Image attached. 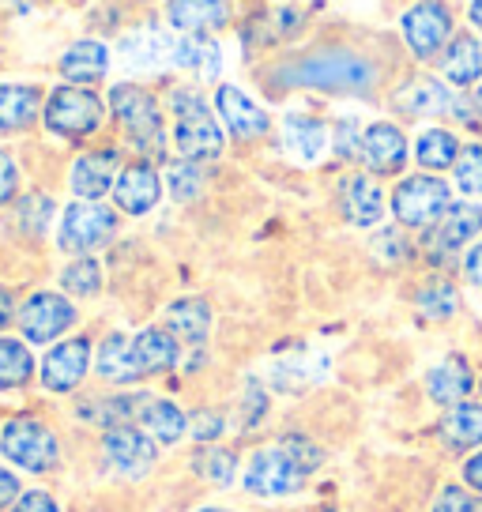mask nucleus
<instances>
[{"label":"nucleus","instance_id":"obj_28","mask_svg":"<svg viewBox=\"0 0 482 512\" xmlns=\"http://www.w3.org/2000/svg\"><path fill=\"white\" fill-rule=\"evenodd\" d=\"M437 437L449 448L464 452V448L482 445V403H456L445 415L437 418Z\"/></svg>","mask_w":482,"mask_h":512},{"label":"nucleus","instance_id":"obj_17","mask_svg":"<svg viewBox=\"0 0 482 512\" xmlns=\"http://www.w3.org/2000/svg\"><path fill=\"white\" fill-rule=\"evenodd\" d=\"M358 155H362V162L377 177L400 174L403 166H407V136L392 121H377V125H370L362 132Z\"/></svg>","mask_w":482,"mask_h":512},{"label":"nucleus","instance_id":"obj_15","mask_svg":"<svg viewBox=\"0 0 482 512\" xmlns=\"http://www.w3.org/2000/svg\"><path fill=\"white\" fill-rule=\"evenodd\" d=\"M117 49H121V61L136 68V72H159L166 64H174L177 38H170V31L159 27V23H144V27L125 34L117 42Z\"/></svg>","mask_w":482,"mask_h":512},{"label":"nucleus","instance_id":"obj_3","mask_svg":"<svg viewBox=\"0 0 482 512\" xmlns=\"http://www.w3.org/2000/svg\"><path fill=\"white\" fill-rule=\"evenodd\" d=\"M110 110L113 121L121 125L129 140L144 159L166 151V125H162V106L140 83H113L110 87Z\"/></svg>","mask_w":482,"mask_h":512},{"label":"nucleus","instance_id":"obj_51","mask_svg":"<svg viewBox=\"0 0 482 512\" xmlns=\"http://www.w3.org/2000/svg\"><path fill=\"white\" fill-rule=\"evenodd\" d=\"M19 309H16V294L8 287H0V332L8 328V324H16Z\"/></svg>","mask_w":482,"mask_h":512},{"label":"nucleus","instance_id":"obj_36","mask_svg":"<svg viewBox=\"0 0 482 512\" xmlns=\"http://www.w3.org/2000/svg\"><path fill=\"white\" fill-rule=\"evenodd\" d=\"M200 185H204V170H200V162L166 159V192H170V200L185 204V200H193L196 192H200Z\"/></svg>","mask_w":482,"mask_h":512},{"label":"nucleus","instance_id":"obj_44","mask_svg":"<svg viewBox=\"0 0 482 512\" xmlns=\"http://www.w3.org/2000/svg\"><path fill=\"white\" fill-rule=\"evenodd\" d=\"M19 192V166L16 159L0 147V204H12Z\"/></svg>","mask_w":482,"mask_h":512},{"label":"nucleus","instance_id":"obj_43","mask_svg":"<svg viewBox=\"0 0 482 512\" xmlns=\"http://www.w3.org/2000/svg\"><path fill=\"white\" fill-rule=\"evenodd\" d=\"M434 512H479V501L471 497L467 486L449 482V486H441V490H437Z\"/></svg>","mask_w":482,"mask_h":512},{"label":"nucleus","instance_id":"obj_7","mask_svg":"<svg viewBox=\"0 0 482 512\" xmlns=\"http://www.w3.org/2000/svg\"><path fill=\"white\" fill-rule=\"evenodd\" d=\"M113 234H117V211L106 208V204H72L61 215V226H57V245L72 256H87L110 245Z\"/></svg>","mask_w":482,"mask_h":512},{"label":"nucleus","instance_id":"obj_46","mask_svg":"<svg viewBox=\"0 0 482 512\" xmlns=\"http://www.w3.org/2000/svg\"><path fill=\"white\" fill-rule=\"evenodd\" d=\"M189 430H193L196 441H215V437L223 433V418L215 415V411H196V418L189 422Z\"/></svg>","mask_w":482,"mask_h":512},{"label":"nucleus","instance_id":"obj_13","mask_svg":"<svg viewBox=\"0 0 482 512\" xmlns=\"http://www.w3.org/2000/svg\"><path fill=\"white\" fill-rule=\"evenodd\" d=\"M159 200H162V177L151 162L136 159L129 166H121L117 185H113V204H117V211L140 219V215L159 208Z\"/></svg>","mask_w":482,"mask_h":512},{"label":"nucleus","instance_id":"obj_10","mask_svg":"<svg viewBox=\"0 0 482 512\" xmlns=\"http://www.w3.org/2000/svg\"><path fill=\"white\" fill-rule=\"evenodd\" d=\"M400 27H403V42H407L415 61H434L452 42V12L445 4H434V0L411 4L403 12Z\"/></svg>","mask_w":482,"mask_h":512},{"label":"nucleus","instance_id":"obj_5","mask_svg":"<svg viewBox=\"0 0 482 512\" xmlns=\"http://www.w3.org/2000/svg\"><path fill=\"white\" fill-rule=\"evenodd\" d=\"M106 121V102L87 87H53L42 106V125L61 140H87Z\"/></svg>","mask_w":482,"mask_h":512},{"label":"nucleus","instance_id":"obj_6","mask_svg":"<svg viewBox=\"0 0 482 512\" xmlns=\"http://www.w3.org/2000/svg\"><path fill=\"white\" fill-rule=\"evenodd\" d=\"M452 208V189L437 174L403 177L392 192V215L411 230L437 226Z\"/></svg>","mask_w":482,"mask_h":512},{"label":"nucleus","instance_id":"obj_23","mask_svg":"<svg viewBox=\"0 0 482 512\" xmlns=\"http://www.w3.org/2000/svg\"><path fill=\"white\" fill-rule=\"evenodd\" d=\"M343 215H347V223L362 226V230L381 223L385 192H381V185L370 174H351L343 181Z\"/></svg>","mask_w":482,"mask_h":512},{"label":"nucleus","instance_id":"obj_39","mask_svg":"<svg viewBox=\"0 0 482 512\" xmlns=\"http://www.w3.org/2000/svg\"><path fill=\"white\" fill-rule=\"evenodd\" d=\"M193 467L208 482H215V486H230V482H234V471H238V456H234L230 448L211 445V448H204V452L196 456Z\"/></svg>","mask_w":482,"mask_h":512},{"label":"nucleus","instance_id":"obj_55","mask_svg":"<svg viewBox=\"0 0 482 512\" xmlns=\"http://www.w3.org/2000/svg\"><path fill=\"white\" fill-rule=\"evenodd\" d=\"M479 512H482V505H479Z\"/></svg>","mask_w":482,"mask_h":512},{"label":"nucleus","instance_id":"obj_35","mask_svg":"<svg viewBox=\"0 0 482 512\" xmlns=\"http://www.w3.org/2000/svg\"><path fill=\"white\" fill-rule=\"evenodd\" d=\"M415 305L426 320H437V324H441V320H452L460 313V294H456V287L445 283V279H426L415 294Z\"/></svg>","mask_w":482,"mask_h":512},{"label":"nucleus","instance_id":"obj_41","mask_svg":"<svg viewBox=\"0 0 482 512\" xmlns=\"http://www.w3.org/2000/svg\"><path fill=\"white\" fill-rule=\"evenodd\" d=\"M373 256L385 264H403V260H411V241L403 238L400 226H381L373 238Z\"/></svg>","mask_w":482,"mask_h":512},{"label":"nucleus","instance_id":"obj_54","mask_svg":"<svg viewBox=\"0 0 482 512\" xmlns=\"http://www.w3.org/2000/svg\"><path fill=\"white\" fill-rule=\"evenodd\" d=\"M196 512H230V509H215V505H211V509H196Z\"/></svg>","mask_w":482,"mask_h":512},{"label":"nucleus","instance_id":"obj_16","mask_svg":"<svg viewBox=\"0 0 482 512\" xmlns=\"http://www.w3.org/2000/svg\"><path fill=\"white\" fill-rule=\"evenodd\" d=\"M117 174H121V159L117 151L106 147V151H87L72 162V174H68V189L76 192L87 204H98L106 192H113L117 185Z\"/></svg>","mask_w":482,"mask_h":512},{"label":"nucleus","instance_id":"obj_32","mask_svg":"<svg viewBox=\"0 0 482 512\" xmlns=\"http://www.w3.org/2000/svg\"><path fill=\"white\" fill-rule=\"evenodd\" d=\"M230 16H234L230 4H208V0H200V4H189V0L166 4V19L189 34H204V31H215V27H226Z\"/></svg>","mask_w":482,"mask_h":512},{"label":"nucleus","instance_id":"obj_24","mask_svg":"<svg viewBox=\"0 0 482 512\" xmlns=\"http://www.w3.org/2000/svg\"><path fill=\"white\" fill-rule=\"evenodd\" d=\"M162 328L177 339V343H193L204 347V339L211 332V309L204 298H181V302L166 305L162 313Z\"/></svg>","mask_w":482,"mask_h":512},{"label":"nucleus","instance_id":"obj_50","mask_svg":"<svg viewBox=\"0 0 482 512\" xmlns=\"http://www.w3.org/2000/svg\"><path fill=\"white\" fill-rule=\"evenodd\" d=\"M464 486L475 490V494H482V452H475V456L464 460Z\"/></svg>","mask_w":482,"mask_h":512},{"label":"nucleus","instance_id":"obj_31","mask_svg":"<svg viewBox=\"0 0 482 512\" xmlns=\"http://www.w3.org/2000/svg\"><path fill=\"white\" fill-rule=\"evenodd\" d=\"M283 147L298 162H317L328 147V128L309 113H290L283 121Z\"/></svg>","mask_w":482,"mask_h":512},{"label":"nucleus","instance_id":"obj_52","mask_svg":"<svg viewBox=\"0 0 482 512\" xmlns=\"http://www.w3.org/2000/svg\"><path fill=\"white\" fill-rule=\"evenodd\" d=\"M467 16H471V23H475V27H482V0H475V4L467 8Z\"/></svg>","mask_w":482,"mask_h":512},{"label":"nucleus","instance_id":"obj_8","mask_svg":"<svg viewBox=\"0 0 482 512\" xmlns=\"http://www.w3.org/2000/svg\"><path fill=\"white\" fill-rule=\"evenodd\" d=\"M80 320V309L72 298L57 294V290H34L27 302L19 305V332H23V343H53L61 339Z\"/></svg>","mask_w":482,"mask_h":512},{"label":"nucleus","instance_id":"obj_9","mask_svg":"<svg viewBox=\"0 0 482 512\" xmlns=\"http://www.w3.org/2000/svg\"><path fill=\"white\" fill-rule=\"evenodd\" d=\"M306 471L290 460L287 452L279 445L272 448H260L249 456V464L241 471V482H245V490L257 497H287V494H298L302 486H306Z\"/></svg>","mask_w":482,"mask_h":512},{"label":"nucleus","instance_id":"obj_33","mask_svg":"<svg viewBox=\"0 0 482 512\" xmlns=\"http://www.w3.org/2000/svg\"><path fill=\"white\" fill-rule=\"evenodd\" d=\"M460 140L449 128H426L415 144V159L426 166V170H452L456 159H460Z\"/></svg>","mask_w":482,"mask_h":512},{"label":"nucleus","instance_id":"obj_37","mask_svg":"<svg viewBox=\"0 0 482 512\" xmlns=\"http://www.w3.org/2000/svg\"><path fill=\"white\" fill-rule=\"evenodd\" d=\"M61 287L68 294H76V298H95L98 290H102V268H98L95 256H76L61 272Z\"/></svg>","mask_w":482,"mask_h":512},{"label":"nucleus","instance_id":"obj_11","mask_svg":"<svg viewBox=\"0 0 482 512\" xmlns=\"http://www.w3.org/2000/svg\"><path fill=\"white\" fill-rule=\"evenodd\" d=\"M95 369V351H91V339L76 336L57 343L53 351H46L42 366H38V377H42V388L65 396V392H76L83 384V377Z\"/></svg>","mask_w":482,"mask_h":512},{"label":"nucleus","instance_id":"obj_19","mask_svg":"<svg viewBox=\"0 0 482 512\" xmlns=\"http://www.w3.org/2000/svg\"><path fill=\"white\" fill-rule=\"evenodd\" d=\"M475 369L467 362L464 354H449L441 358L430 373H426V392L430 400L441 403V407H456V403H467L471 388H475Z\"/></svg>","mask_w":482,"mask_h":512},{"label":"nucleus","instance_id":"obj_12","mask_svg":"<svg viewBox=\"0 0 482 512\" xmlns=\"http://www.w3.org/2000/svg\"><path fill=\"white\" fill-rule=\"evenodd\" d=\"M102 456L117 475L144 479L147 471L159 464V445L140 426H117V430L102 433Z\"/></svg>","mask_w":482,"mask_h":512},{"label":"nucleus","instance_id":"obj_45","mask_svg":"<svg viewBox=\"0 0 482 512\" xmlns=\"http://www.w3.org/2000/svg\"><path fill=\"white\" fill-rule=\"evenodd\" d=\"M8 512H61V505H57L53 494H46V490H27V494L16 497V505Z\"/></svg>","mask_w":482,"mask_h":512},{"label":"nucleus","instance_id":"obj_14","mask_svg":"<svg viewBox=\"0 0 482 512\" xmlns=\"http://www.w3.org/2000/svg\"><path fill=\"white\" fill-rule=\"evenodd\" d=\"M215 113L223 117L226 132H230L234 140H245V144L268 136V128H272L268 113L260 110L257 102L245 95L241 87H234V83H219V87H215Z\"/></svg>","mask_w":482,"mask_h":512},{"label":"nucleus","instance_id":"obj_1","mask_svg":"<svg viewBox=\"0 0 482 512\" xmlns=\"http://www.w3.org/2000/svg\"><path fill=\"white\" fill-rule=\"evenodd\" d=\"M260 76L275 91H328V95H373L385 83V57L370 46H351V42H317V46H298L287 53H275L272 61L260 68Z\"/></svg>","mask_w":482,"mask_h":512},{"label":"nucleus","instance_id":"obj_34","mask_svg":"<svg viewBox=\"0 0 482 512\" xmlns=\"http://www.w3.org/2000/svg\"><path fill=\"white\" fill-rule=\"evenodd\" d=\"M34 377L31 347L16 336H0V392H12Z\"/></svg>","mask_w":482,"mask_h":512},{"label":"nucleus","instance_id":"obj_40","mask_svg":"<svg viewBox=\"0 0 482 512\" xmlns=\"http://www.w3.org/2000/svg\"><path fill=\"white\" fill-rule=\"evenodd\" d=\"M456 185L464 196H482V147L479 144H467L456 159Z\"/></svg>","mask_w":482,"mask_h":512},{"label":"nucleus","instance_id":"obj_22","mask_svg":"<svg viewBox=\"0 0 482 512\" xmlns=\"http://www.w3.org/2000/svg\"><path fill=\"white\" fill-rule=\"evenodd\" d=\"M57 68H61V76L68 80V87H87V83H98L110 72V49H106V42L83 38V42H72L61 53Z\"/></svg>","mask_w":482,"mask_h":512},{"label":"nucleus","instance_id":"obj_30","mask_svg":"<svg viewBox=\"0 0 482 512\" xmlns=\"http://www.w3.org/2000/svg\"><path fill=\"white\" fill-rule=\"evenodd\" d=\"M132 347H136V362L144 369V377H159L181 362V343L166 328H144L140 336H132Z\"/></svg>","mask_w":482,"mask_h":512},{"label":"nucleus","instance_id":"obj_47","mask_svg":"<svg viewBox=\"0 0 482 512\" xmlns=\"http://www.w3.org/2000/svg\"><path fill=\"white\" fill-rule=\"evenodd\" d=\"M264 407H268V396H264V388L257 381L249 384V400H245V426H253L264 418Z\"/></svg>","mask_w":482,"mask_h":512},{"label":"nucleus","instance_id":"obj_48","mask_svg":"<svg viewBox=\"0 0 482 512\" xmlns=\"http://www.w3.org/2000/svg\"><path fill=\"white\" fill-rule=\"evenodd\" d=\"M464 275L471 287H482V241H475L464 256Z\"/></svg>","mask_w":482,"mask_h":512},{"label":"nucleus","instance_id":"obj_26","mask_svg":"<svg viewBox=\"0 0 482 512\" xmlns=\"http://www.w3.org/2000/svg\"><path fill=\"white\" fill-rule=\"evenodd\" d=\"M482 234V204H452L449 215L434 226V245L437 253H460L467 241Z\"/></svg>","mask_w":482,"mask_h":512},{"label":"nucleus","instance_id":"obj_21","mask_svg":"<svg viewBox=\"0 0 482 512\" xmlns=\"http://www.w3.org/2000/svg\"><path fill=\"white\" fill-rule=\"evenodd\" d=\"M46 98L34 83H0V132H27L42 117Z\"/></svg>","mask_w":482,"mask_h":512},{"label":"nucleus","instance_id":"obj_2","mask_svg":"<svg viewBox=\"0 0 482 512\" xmlns=\"http://www.w3.org/2000/svg\"><path fill=\"white\" fill-rule=\"evenodd\" d=\"M170 113H174V144L181 159L211 162L223 155L226 132L219 128L215 113L208 110L204 95L193 87H174L170 91Z\"/></svg>","mask_w":482,"mask_h":512},{"label":"nucleus","instance_id":"obj_56","mask_svg":"<svg viewBox=\"0 0 482 512\" xmlns=\"http://www.w3.org/2000/svg\"><path fill=\"white\" fill-rule=\"evenodd\" d=\"M479 388H482V381H479Z\"/></svg>","mask_w":482,"mask_h":512},{"label":"nucleus","instance_id":"obj_29","mask_svg":"<svg viewBox=\"0 0 482 512\" xmlns=\"http://www.w3.org/2000/svg\"><path fill=\"white\" fill-rule=\"evenodd\" d=\"M140 430H144L155 445H177V441L189 433V418H185V411H181L174 400L151 396L147 407L140 411Z\"/></svg>","mask_w":482,"mask_h":512},{"label":"nucleus","instance_id":"obj_25","mask_svg":"<svg viewBox=\"0 0 482 512\" xmlns=\"http://www.w3.org/2000/svg\"><path fill=\"white\" fill-rule=\"evenodd\" d=\"M441 76L456 87L482 83V42L475 34H452V42L441 53Z\"/></svg>","mask_w":482,"mask_h":512},{"label":"nucleus","instance_id":"obj_42","mask_svg":"<svg viewBox=\"0 0 482 512\" xmlns=\"http://www.w3.org/2000/svg\"><path fill=\"white\" fill-rule=\"evenodd\" d=\"M279 448H283L306 475H313L324 460V452L317 448V441H309V437H302V433H283V437H279Z\"/></svg>","mask_w":482,"mask_h":512},{"label":"nucleus","instance_id":"obj_20","mask_svg":"<svg viewBox=\"0 0 482 512\" xmlns=\"http://www.w3.org/2000/svg\"><path fill=\"white\" fill-rule=\"evenodd\" d=\"M95 377L106 384H136L144 381V369L136 362V347L132 336L125 332H110V336L98 343L95 351Z\"/></svg>","mask_w":482,"mask_h":512},{"label":"nucleus","instance_id":"obj_27","mask_svg":"<svg viewBox=\"0 0 482 512\" xmlns=\"http://www.w3.org/2000/svg\"><path fill=\"white\" fill-rule=\"evenodd\" d=\"M174 68H185V72H196V80H219V68H223V49L215 38L208 34H185L177 38L174 49Z\"/></svg>","mask_w":482,"mask_h":512},{"label":"nucleus","instance_id":"obj_18","mask_svg":"<svg viewBox=\"0 0 482 512\" xmlns=\"http://www.w3.org/2000/svg\"><path fill=\"white\" fill-rule=\"evenodd\" d=\"M392 106L403 113H415V117H441V113H452L456 95L449 91V83L437 80V76H407L392 91Z\"/></svg>","mask_w":482,"mask_h":512},{"label":"nucleus","instance_id":"obj_38","mask_svg":"<svg viewBox=\"0 0 482 512\" xmlns=\"http://www.w3.org/2000/svg\"><path fill=\"white\" fill-rule=\"evenodd\" d=\"M49 219H53V200L42 196V192H31V196H23L16 204V223L23 234H31V238H42L49 230Z\"/></svg>","mask_w":482,"mask_h":512},{"label":"nucleus","instance_id":"obj_53","mask_svg":"<svg viewBox=\"0 0 482 512\" xmlns=\"http://www.w3.org/2000/svg\"><path fill=\"white\" fill-rule=\"evenodd\" d=\"M475 113L482 117V83H479V91H475Z\"/></svg>","mask_w":482,"mask_h":512},{"label":"nucleus","instance_id":"obj_49","mask_svg":"<svg viewBox=\"0 0 482 512\" xmlns=\"http://www.w3.org/2000/svg\"><path fill=\"white\" fill-rule=\"evenodd\" d=\"M16 497H19V479H16V471L0 467V512L8 509V501L16 505Z\"/></svg>","mask_w":482,"mask_h":512},{"label":"nucleus","instance_id":"obj_4","mask_svg":"<svg viewBox=\"0 0 482 512\" xmlns=\"http://www.w3.org/2000/svg\"><path fill=\"white\" fill-rule=\"evenodd\" d=\"M0 452L8 464H16L19 471H31V475H46L61 464L57 433L34 415H16L0 426Z\"/></svg>","mask_w":482,"mask_h":512}]
</instances>
